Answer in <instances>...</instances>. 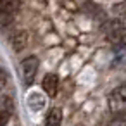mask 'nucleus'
<instances>
[{
	"label": "nucleus",
	"instance_id": "1",
	"mask_svg": "<svg viewBox=\"0 0 126 126\" xmlns=\"http://www.w3.org/2000/svg\"><path fill=\"white\" fill-rule=\"evenodd\" d=\"M21 7V0H0V28L9 26Z\"/></svg>",
	"mask_w": 126,
	"mask_h": 126
},
{
	"label": "nucleus",
	"instance_id": "2",
	"mask_svg": "<svg viewBox=\"0 0 126 126\" xmlns=\"http://www.w3.org/2000/svg\"><path fill=\"white\" fill-rule=\"evenodd\" d=\"M109 109L114 114H121L126 110V86H117L109 95Z\"/></svg>",
	"mask_w": 126,
	"mask_h": 126
},
{
	"label": "nucleus",
	"instance_id": "3",
	"mask_svg": "<svg viewBox=\"0 0 126 126\" xmlns=\"http://www.w3.org/2000/svg\"><path fill=\"white\" fill-rule=\"evenodd\" d=\"M21 69H23V81L26 86L33 85L35 81V76H36V71H38V59L35 55L31 57H26L21 64Z\"/></svg>",
	"mask_w": 126,
	"mask_h": 126
},
{
	"label": "nucleus",
	"instance_id": "4",
	"mask_svg": "<svg viewBox=\"0 0 126 126\" xmlns=\"http://www.w3.org/2000/svg\"><path fill=\"white\" fill-rule=\"evenodd\" d=\"M105 35H107V40L109 42H112L116 45H121V47L126 45V28L121 26L119 23H110L107 26Z\"/></svg>",
	"mask_w": 126,
	"mask_h": 126
},
{
	"label": "nucleus",
	"instance_id": "5",
	"mask_svg": "<svg viewBox=\"0 0 126 126\" xmlns=\"http://www.w3.org/2000/svg\"><path fill=\"white\" fill-rule=\"evenodd\" d=\"M43 90L50 95V97H55L57 95V92H59V78H57V74H47L45 78H43Z\"/></svg>",
	"mask_w": 126,
	"mask_h": 126
},
{
	"label": "nucleus",
	"instance_id": "6",
	"mask_svg": "<svg viewBox=\"0 0 126 126\" xmlns=\"http://www.w3.org/2000/svg\"><path fill=\"white\" fill-rule=\"evenodd\" d=\"M61 121H62V110L59 107H54L45 117V126H61Z\"/></svg>",
	"mask_w": 126,
	"mask_h": 126
},
{
	"label": "nucleus",
	"instance_id": "7",
	"mask_svg": "<svg viewBox=\"0 0 126 126\" xmlns=\"http://www.w3.org/2000/svg\"><path fill=\"white\" fill-rule=\"evenodd\" d=\"M26 40H28V36H26V33L24 31H19L14 38H12V43H14V48L16 50H21L23 47H26Z\"/></svg>",
	"mask_w": 126,
	"mask_h": 126
},
{
	"label": "nucleus",
	"instance_id": "8",
	"mask_svg": "<svg viewBox=\"0 0 126 126\" xmlns=\"http://www.w3.org/2000/svg\"><path fill=\"white\" fill-rule=\"evenodd\" d=\"M112 12H114V16H117V17H126V0H124V2L116 4V5L112 7Z\"/></svg>",
	"mask_w": 126,
	"mask_h": 126
},
{
	"label": "nucleus",
	"instance_id": "9",
	"mask_svg": "<svg viewBox=\"0 0 126 126\" xmlns=\"http://www.w3.org/2000/svg\"><path fill=\"white\" fill-rule=\"evenodd\" d=\"M9 121V112L5 109H0V126H5Z\"/></svg>",
	"mask_w": 126,
	"mask_h": 126
},
{
	"label": "nucleus",
	"instance_id": "10",
	"mask_svg": "<svg viewBox=\"0 0 126 126\" xmlns=\"http://www.w3.org/2000/svg\"><path fill=\"white\" fill-rule=\"evenodd\" d=\"M5 81H7V74H5V71H4V69H0V90L4 88Z\"/></svg>",
	"mask_w": 126,
	"mask_h": 126
},
{
	"label": "nucleus",
	"instance_id": "11",
	"mask_svg": "<svg viewBox=\"0 0 126 126\" xmlns=\"http://www.w3.org/2000/svg\"><path fill=\"white\" fill-rule=\"evenodd\" d=\"M117 126H126V124H117Z\"/></svg>",
	"mask_w": 126,
	"mask_h": 126
}]
</instances>
